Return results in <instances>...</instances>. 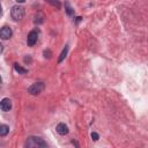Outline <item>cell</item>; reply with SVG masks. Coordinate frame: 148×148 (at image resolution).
Returning <instances> with one entry per match:
<instances>
[{"mask_svg":"<svg viewBox=\"0 0 148 148\" xmlns=\"http://www.w3.org/2000/svg\"><path fill=\"white\" fill-rule=\"evenodd\" d=\"M24 146L28 148H44V147H46V142L42 138L29 136L28 140L25 141Z\"/></svg>","mask_w":148,"mask_h":148,"instance_id":"cell-1","label":"cell"},{"mask_svg":"<svg viewBox=\"0 0 148 148\" xmlns=\"http://www.w3.org/2000/svg\"><path fill=\"white\" fill-rule=\"evenodd\" d=\"M10 15L13 17L14 21H20L24 17V8L22 6H18V5H15L12 7V10H10Z\"/></svg>","mask_w":148,"mask_h":148,"instance_id":"cell-2","label":"cell"},{"mask_svg":"<svg viewBox=\"0 0 148 148\" xmlns=\"http://www.w3.org/2000/svg\"><path fill=\"white\" fill-rule=\"evenodd\" d=\"M43 89H44V83L43 82H35L28 88V91L31 95H38L43 91Z\"/></svg>","mask_w":148,"mask_h":148,"instance_id":"cell-3","label":"cell"},{"mask_svg":"<svg viewBox=\"0 0 148 148\" xmlns=\"http://www.w3.org/2000/svg\"><path fill=\"white\" fill-rule=\"evenodd\" d=\"M38 40V31L37 30H31L29 34H28V37H27V44L28 46H34Z\"/></svg>","mask_w":148,"mask_h":148,"instance_id":"cell-4","label":"cell"},{"mask_svg":"<svg viewBox=\"0 0 148 148\" xmlns=\"http://www.w3.org/2000/svg\"><path fill=\"white\" fill-rule=\"evenodd\" d=\"M12 29L9 28V27H7V25H5V27H2L1 29H0V37L2 38V39H8V38H10L12 37Z\"/></svg>","mask_w":148,"mask_h":148,"instance_id":"cell-5","label":"cell"},{"mask_svg":"<svg viewBox=\"0 0 148 148\" xmlns=\"http://www.w3.org/2000/svg\"><path fill=\"white\" fill-rule=\"evenodd\" d=\"M0 109L5 112L9 111L12 109V101L9 98H2L0 102Z\"/></svg>","mask_w":148,"mask_h":148,"instance_id":"cell-6","label":"cell"},{"mask_svg":"<svg viewBox=\"0 0 148 148\" xmlns=\"http://www.w3.org/2000/svg\"><path fill=\"white\" fill-rule=\"evenodd\" d=\"M57 132L60 134V135H65L68 133V127L67 125H65L64 123H60L57 125Z\"/></svg>","mask_w":148,"mask_h":148,"instance_id":"cell-7","label":"cell"},{"mask_svg":"<svg viewBox=\"0 0 148 148\" xmlns=\"http://www.w3.org/2000/svg\"><path fill=\"white\" fill-rule=\"evenodd\" d=\"M67 52H68V45H66L65 47H64V50H62V52L60 53V57L58 58V64H60L65 58H66V56H67Z\"/></svg>","mask_w":148,"mask_h":148,"instance_id":"cell-8","label":"cell"},{"mask_svg":"<svg viewBox=\"0 0 148 148\" xmlns=\"http://www.w3.org/2000/svg\"><path fill=\"white\" fill-rule=\"evenodd\" d=\"M14 68H15L16 72H18V74H27V73H28V69L21 67L18 64H14Z\"/></svg>","mask_w":148,"mask_h":148,"instance_id":"cell-9","label":"cell"},{"mask_svg":"<svg viewBox=\"0 0 148 148\" xmlns=\"http://www.w3.org/2000/svg\"><path fill=\"white\" fill-rule=\"evenodd\" d=\"M8 132H9V127L7 125H0V136L7 135Z\"/></svg>","mask_w":148,"mask_h":148,"instance_id":"cell-10","label":"cell"},{"mask_svg":"<svg viewBox=\"0 0 148 148\" xmlns=\"http://www.w3.org/2000/svg\"><path fill=\"white\" fill-rule=\"evenodd\" d=\"M46 2H49L50 5H52V6H54V7H57L58 9L60 8V2L58 1V0H45Z\"/></svg>","mask_w":148,"mask_h":148,"instance_id":"cell-11","label":"cell"},{"mask_svg":"<svg viewBox=\"0 0 148 148\" xmlns=\"http://www.w3.org/2000/svg\"><path fill=\"white\" fill-rule=\"evenodd\" d=\"M66 12H67L68 15H72V14H73V9L71 8V6H69L68 2H66Z\"/></svg>","mask_w":148,"mask_h":148,"instance_id":"cell-12","label":"cell"},{"mask_svg":"<svg viewBox=\"0 0 148 148\" xmlns=\"http://www.w3.org/2000/svg\"><path fill=\"white\" fill-rule=\"evenodd\" d=\"M91 139H92L94 141H97V140L99 139V135H98L97 133H95V132H92V133H91Z\"/></svg>","mask_w":148,"mask_h":148,"instance_id":"cell-13","label":"cell"},{"mask_svg":"<svg viewBox=\"0 0 148 148\" xmlns=\"http://www.w3.org/2000/svg\"><path fill=\"white\" fill-rule=\"evenodd\" d=\"M51 54H52V53H51V51H50L49 49L44 51V57H45V58H46V57H47V58H51Z\"/></svg>","mask_w":148,"mask_h":148,"instance_id":"cell-14","label":"cell"},{"mask_svg":"<svg viewBox=\"0 0 148 148\" xmlns=\"http://www.w3.org/2000/svg\"><path fill=\"white\" fill-rule=\"evenodd\" d=\"M2 51H3V45L0 43V53H2Z\"/></svg>","mask_w":148,"mask_h":148,"instance_id":"cell-15","label":"cell"},{"mask_svg":"<svg viewBox=\"0 0 148 148\" xmlns=\"http://www.w3.org/2000/svg\"><path fill=\"white\" fill-rule=\"evenodd\" d=\"M16 1H17V2H20V3H23L25 0H16Z\"/></svg>","mask_w":148,"mask_h":148,"instance_id":"cell-16","label":"cell"},{"mask_svg":"<svg viewBox=\"0 0 148 148\" xmlns=\"http://www.w3.org/2000/svg\"><path fill=\"white\" fill-rule=\"evenodd\" d=\"M2 15V7H1V5H0V16Z\"/></svg>","mask_w":148,"mask_h":148,"instance_id":"cell-17","label":"cell"},{"mask_svg":"<svg viewBox=\"0 0 148 148\" xmlns=\"http://www.w3.org/2000/svg\"><path fill=\"white\" fill-rule=\"evenodd\" d=\"M1 82H2V79H1V76H0V83H1Z\"/></svg>","mask_w":148,"mask_h":148,"instance_id":"cell-18","label":"cell"}]
</instances>
